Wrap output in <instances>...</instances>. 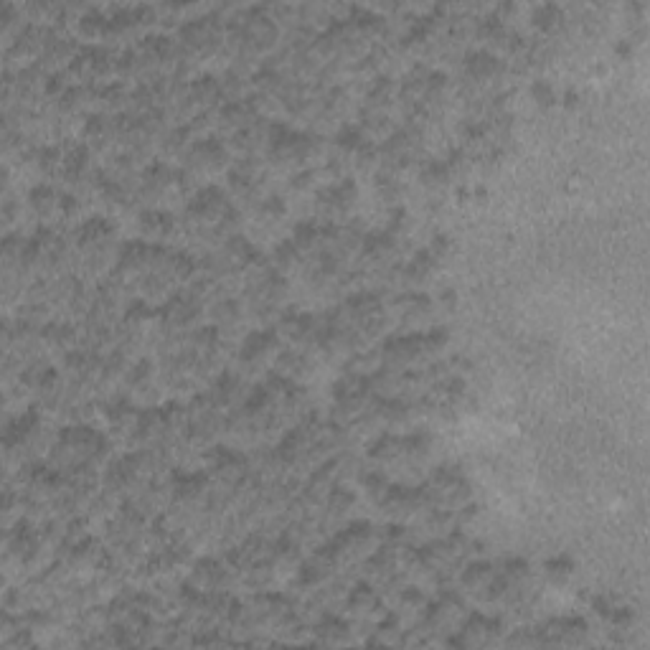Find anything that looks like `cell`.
<instances>
[{
  "label": "cell",
  "mask_w": 650,
  "mask_h": 650,
  "mask_svg": "<svg viewBox=\"0 0 650 650\" xmlns=\"http://www.w3.org/2000/svg\"><path fill=\"white\" fill-rule=\"evenodd\" d=\"M110 455V442L102 432L92 430L87 425H74L61 430L56 435L54 445L49 450V465L59 470L61 475L77 473L84 468H97L105 465Z\"/></svg>",
  "instance_id": "1"
},
{
  "label": "cell",
  "mask_w": 650,
  "mask_h": 650,
  "mask_svg": "<svg viewBox=\"0 0 650 650\" xmlns=\"http://www.w3.org/2000/svg\"><path fill=\"white\" fill-rule=\"evenodd\" d=\"M117 232L107 219H89L79 226L74 237V265L82 267L87 275H100L102 267L110 262L115 252Z\"/></svg>",
  "instance_id": "2"
},
{
  "label": "cell",
  "mask_w": 650,
  "mask_h": 650,
  "mask_svg": "<svg viewBox=\"0 0 650 650\" xmlns=\"http://www.w3.org/2000/svg\"><path fill=\"white\" fill-rule=\"evenodd\" d=\"M422 491H425L427 506L442 508V511H460L470 501V483L455 468L435 470Z\"/></svg>",
  "instance_id": "3"
},
{
  "label": "cell",
  "mask_w": 650,
  "mask_h": 650,
  "mask_svg": "<svg viewBox=\"0 0 650 650\" xmlns=\"http://www.w3.org/2000/svg\"><path fill=\"white\" fill-rule=\"evenodd\" d=\"M178 39H181L178 44L188 59H204V56L216 54L219 46L224 44V28L216 18H196L181 28Z\"/></svg>",
  "instance_id": "4"
},
{
  "label": "cell",
  "mask_w": 650,
  "mask_h": 650,
  "mask_svg": "<svg viewBox=\"0 0 650 650\" xmlns=\"http://www.w3.org/2000/svg\"><path fill=\"white\" fill-rule=\"evenodd\" d=\"M374 546H376L374 529H371L369 524H353L348 526L343 534L336 536V541L328 546V551H331L336 567L341 569L343 564L351 567V564L364 562L366 557H371V549H374Z\"/></svg>",
  "instance_id": "5"
},
{
  "label": "cell",
  "mask_w": 650,
  "mask_h": 650,
  "mask_svg": "<svg viewBox=\"0 0 650 650\" xmlns=\"http://www.w3.org/2000/svg\"><path fill=\"white\" fill-rule=\"evenodd\" d=\"M460 587L465 595L478 602H498L503 595L501 572L485 562L468 564L460 574Z\"/></svg>",
  "instance_id": "6"
},
{
  "label": "cell",
  "mask_w": 650,
  "mask_h": 650,
  "mask_svg": "<svg viewBox=\"0 0 650 650\" xmlns=\"http://www.w3.org/2000/svg\"><path fill=\"white\" fill-rule=\"evenodd\" d=\"M277 356H280V336H277V331L252 333L242 343V351H239V369L244 374H254V371L265 369L272 361H277Z\"/></svg>",
  "instance_id": "7"
},
{
  "label": "cell",
  "mask_w": 650,
  "mask_h": 650,
  "mask_svg": "<svg viewBox=\"0 0 650 650\" xmlns=\"http://www.w3.org/2000/svg\"><path fill=\"white\" fill-rule=\"evenodd\" d=\"M229 166V153H226L224 145L219 140H196L193 148L188 150V155L183 158V171L188 176H211V173H219Z\"/></svg>",
  "instance_id": "8"
},
{
  "label": "cell",
  "mask_w": 650,
  "mask_h": 650,
  "mask_svg": "<svg viewBox=\"0 0 650 650\" xmlns=\"http://www.w3.org/2000/svg\"><path fill=\"white\" fill-rule=\"evenodd\" d=\"M379 506L392 521H409V518L425 513L427 498L422 488H407V485H389V491L379 498Z\"/></svg>",
  "instance_id": "9"
},
{
  "label": "cell",
  "mask_w": 650,
  "mask_h": 650,
  "mask_svg": "<svg viewBox=\"0 0 650 650\" xmlns=\"http://www.w3.org/2000/svg\"><path fill=\"white\" fill-rule=\"evenodd\" d=\"M359 191L353 186V181H338L333 186H325L318 191V214L320 219H325L328 224H338L341 219H346L351 214V209L356 206Z\"/></svg>",
  "instance_id": "10"
},
{
  "label": "cell",
  "mask_w": 650,
  "mask_h": 650,
  "mask_svg": "<svg viewBox=\"0 0 650 650\" xmlns=\"http://www.w3.org/2000/svg\"><path fill=\"white\" fill-rule=\"evenodd\" d=\"M112 69H115V61H110V56L102 49H82L69 64V77L79 87H89V84L105 79Z\"/></svg>",
  "instance_id": "11"
},
{
  "label": "cell",
  "mask_w": 650,
  "mask_h": 650,
  "mask_svg": "<svg viewBox=\"0 0 650 650\" xmlns=\"http://www.w3.org/2000/svg\"><path fill=\"white\" fill-rule=\"evenodd\" d=\"M501 638V623L493 617L485 615H470L468 620L460 623L458 635L450 640V645L458 648H485V645H496Z\"/></svg>",
  "instance_id": "12"
},
{
  "label": "cell",
  "mask_w": 650,
  "mask_h": 650,
  "mask_svg": "<svg viewBox=\"0 0 650 650\" xmlns=\"http://www.w3.org/2000/svg\"><path fill=\"white\" fill-rule=\"evenodd\" d=\"M536 640L539 645H582L587 640V623L579 617H562V620H551L544 628L536 630Z\"/></svg>",
  "instance_id": "13"
},
{
  "label": "cell",
  "mask_w": 650,
  "mask_h": 650,
  "mask_svg": "<svg viewBox=\"0 0 650 650\" xmlns=\"http://www.w3.org/2000/svg\"><path fill=\"white\" fill-rule=\"evenodd\" d=\"M84 145H87L92 153H107L115 143H120V125L112 115H105V112H94V115L87 117L84 122Z\"/></svg>",
  "instance_id": "14"
},
{
  "label": "cell",
  "mask_w": 650,
  "mask_h": 650,
  "mask_svg": "<svg viewBox=\"0 0 650 650\" xmlns=\"http://www.w3.org/2000/svg\"><path fill=\"white\" fill-rule=\"evenodd\" d=\"M140 417H143V409L135 402H130V399H120V402L112 404L107 409V425H110L112 437L135 445L140 430Z\"/></svg>",
  "instance_id": "15"
},
{
  "label": "cell",
  "mask_w": 650,
  "mask_h": 650,
  "mask_svg": "<svg viewBox=\"0 0 650 650\" xmlns=\"http://www.w3.org/2000/svg\"><path fill=\"white\" fill-rule=\"evenodd\" d=\"M138 232L143 237V242L148 244L166 242L176 232V219H173L171 211L143 209L138 216Z\"/></svg>",
  "instance_id": "16"
},
{
  "label": "cell",
  "mask_w": 650,
  "mask_h": 650,
  "mask_svg": "<svg viewBox=\"0 0 650 650\" xmlns=\"http://www.w3.org/2000/svg\"><path fill=\"white\" fill-rule=\"evenodd\" d=\"M346 607L351 610L353 617L359 620H379L384 617V602H381V592L371 584H359L356 590L348 592Z\"/></svg>",
  "instance_id": "17"
},
{
  "label": "cell",
  "mask_w": 650,
  "mask_h": 650,
  "mask_svg": "<svg viewBox=\"0 0 650 650\" xmlns=\"http://www.w3.org/2000/svg\"><path fill=\"white\" fill-rule=\"evenodd\" d=\"M77 343H79V331L74 328V325L64 323V320H54V323H46L44 346L49 348V351H56V353H64V356H69V353L77 351Z\"/></svg>",
  "instance_id": "18"
},
{
  "label": "cell",
  "mask_w": 650,
  "mask_h": 650,
  "mask_svg": "<svg viewBox=\"0 0 650 650\" xmlns=\"http://www.w3.org/2000/svg\"><path fill=\"white\" fill-rule=\"evenodd\" d=\"M315 643L320 645H346L353 640V628L336 615H323L313 628Z\"/></svg>",
  "instance_id": "19"
},
{
  "label": "cell",
  "mask_w": 650,
  "mask_h": 650,
  "mask_svg": "<svg viewBox=\"0 0 650 650\" xmlns=\"http://www.w3.org/2000/svg\"><path fill=\"white\" fill-rule=\"evenodd\" d=\"M501 72V64H498L496 56H491L488 51H480V54H473L465 64V79H470V84H488L498 77Z\"/></svg>",
  "instance_id": "20"
},
{
  "label": "cell",
  "mask_w": 650,
  "mask_h": 650,
  "mask_svg": "<svg viewBox=\"0 0 650 650\" xmlns=\"http://www.w3.org/2000/svg\"><path fill=\"white\" fill-rule=\"evenodd\" d=\"M397 308H399V315H402V318L407 320V323H417V320L427 318L432 303H430V298H425V295L409 292V295H404V298L399 300Z\"/></svg>",
  "instance_id": "21"
},
{
  "label": "cell",
  "mask_w": 650,
  "mask_h": 650,
  "mask_svg": "<svg viewBox=\"0 0 650 650\" xmlns=\"http://www.w3.org/2000/svg\"><path fill=\"white\" fill-rule=\"evenodd\" d=\"M572 572H574V564L569 562L567 557L551 559V562L546 564V577H549V582L554 584H564L569 577H572Z\"/></svg>",
  "instance_id": "22"
},
{
  "label": "cell",
  "mask_w": 650,
  "mask_h": 650,
  "mask_svg": "<svg viewBox=\"0 0 650 650\" xmlns=\"http://www.w3.org/2000/svg\"><path fill=\"white\" fill-rule=\"evenodd\" d=\"M559 21H562V13H559V8H554V6L544 8L539 16V26H544V28H554Z\"/></svg>",
  "instance_id": "23"
}]
</instances>
